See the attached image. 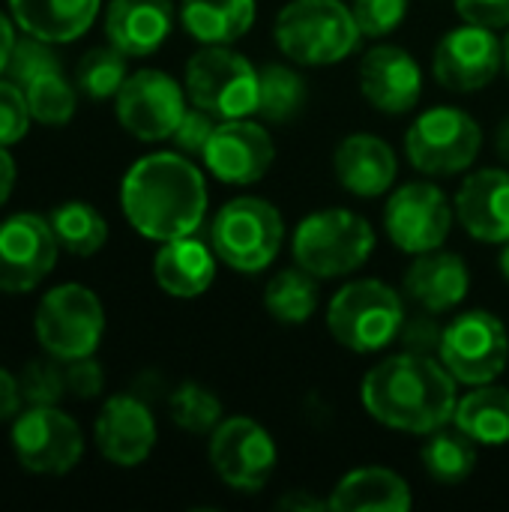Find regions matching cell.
<instances>
[{"mask_svg": "<svg viewBox=\"0 0 509 512\" xmlns=\"http://www.w3.org/2000/svg\"><path fill=\"white\" fill-rule=\"evenodd\" d=\"M126 222L147 240L189 237L207 216V183L186 153H150L120 183Z\"/></svg>", "mask_w": 509, "mask_h": 512, "instance_id": "obj_1", "label": "cell"}, {"mask_svg": "<svg viewBox=\"0 0 509 512\" xmlns=\"http://www.w3.org/2000/svg\"><path fill=\"white\" fill-rule=\"evenodd\" d=\"M456 384L441 360L402 351L369 369L360 399L375 423L408 435H432L453 423Z\"/></svg>", "mask_w": 509, "mask_h": 512, "instance_id": "obj_2", "label": "cell"}, {"mask_svg": "<svg viewBox=\"0 0 509 512\" xmlns=\"http://www.w3.org/2000/svg\"><path fill=\"white\" fill-rule=\"evenodd\" d=\"M279 51L297 66H333L363 39L351 6L342 0H291L273 24Z\"/></svg>", "mask_w": 509, "mask_h": 512, "instance_id": "obj_3", "label": "cell"}, {"mask_svg": "<svg viewBox=\"0 0 509 512\" xmlns=\"http://www.w3.org/2000/svg\"><path fill=\"white\" fill-rule=\"evenodd\" d=\"M294 264L315 279H339L360 270L375 252L369 219L354 210L330 207L309 213L291 237Z\"/></svg>", "mask_w": 509, "mask_h": 512, "instance_id": "obj_4", "label": "cell"}, {"mask_svg": "<svg viewBox=\"0 0 509 512\" xmlns=\"http://www.w3.org/2000/svg\"><path fill=\"white\" fill-rule=\"evenodd\" d=\"M405 315L408 312L396 288L381 279H357L333 294L327 306V330L342 348L354 354H375L396 342Z\"/></svg>", "mask_w": 509, "mask_h": 512, "instance_id": "obj_5", "label": "cell"}, {"mask_svg": "<svg viewBox=\"0 0 509 512\" xmlns=\"http://www.w3.org/2000/svg\"><path fill=\"white\" fill-rule=\"evenodd\" d=\"M285 243L282 213L264 198L228 201L210 225V246L222 264L237 273L267 270Z\"/></svg>", "mask_w": 509, "mask_h": 512, "instance_id": "obj_6", "label": "cell"}, {"mask_svg": "<svg viewBox=\"0 0 509 512\" xmlns=\"http://www.w3.org/2000/svg\"><path fill=\"white\" fill-rule=\"evenodd\" d=\"M186 96L216 120H237L258 111L261 72L228 45H204L186 63Z\"/></svg>", "mask_w": 509, "mask_h": 512, "instance_id": "obj_7", "label": "cell"}, {"mask_svg": "<svg viewBox=\"0 0 509 512\" xmlns=\"http://www.w3.org/2000/svg\"><path fill=\"white\" fill-rule=\"evenodd\" d=\"M33 333L42 351L60 363L93 357L105 333V309L90 288L66 282L39 300Z\"/></svg>", "mask_w": 509, "mask_h": 512, "instance_id": "obj_8", "label": "cell"}, {"mask_svg": "<svg viewBox=\"0 0 509 512\" xmlns=\"http://www.w3.org/2000/svg\"><path fill=\"white\" fill-rule=\"evenodd\" d=\"M480 147H483L480 123L468 111L450 105L423 111L405 135L408 162L429 177L468 171L477 162Z\"/></svg>", "mask_w": 509, "mask_h": 512, "instance_id": "obj_9", "label": "cell"}, {"mask_svg": "<svg viewBox=\"0 0 509 512\" xmlns=\"http://www.w3.org/2000/svg\"><path fill=\"white\" fill-rule=\"evenodd\" d=\"M438 360L459 384H492L509 363V333L504 321L483 309L453 318L444 327Z\"/></svg>", "mask_w": 509, "mask_h": 512, "instance_id": "obj_10", "label": "cell"}, {"mask_svg": "<svg viewBox=\"0 0 509 512\" xmlns=\"http://www.w3.org/2000/svg\"><path fill=\"white\" fill-rule=\"evenodd\" d=\"M12 450L24 471L42 477L69 474L84 456L78 423L57 405H27L12 423Z\"/></svg>", "mask_w": 509, "mask_h": 512, "instance_id": "obj_11", "label": "cell"}, {"mask_svg": "<svg viewBox=\"0 0 509 512\" xmlns=\"http://www.w3.org/2000/svg\"><path fill=\"white\" fill-rule=\"evenodd\" d=\"M456 204L429 180H411L399 186L384 207V228L396 249L405 255H423L441 249L453 231Z\"/></svg>", "mask_w": 509, "mask_h": 512, "instance_id": "obj_12", "label": "cell"}, {"mask_svg": "<svg viewBox=\"0 0 509 512\" xmlns=\"http://www.w3.org/2000/svg\"><path fill=\"white\" fill-rule=\"evenodd\" d=\"M279 462L273 435L252 417H228L210 432V465L237 492H261Z\"/></svg>", "mask_w": 509, "mask_h": 512, "instance_id": "obj_13", "label": "cell"}, {"mask_svg": "<svg viewBox=\"0 0 509 512\" xmlns=\"http://www.w3.org/2000/svg\"><path fill=\"white\" fill-rule=\"evenodd\" d=\"M186 87L162 69L132 72L114 96L120 126L138 141H165L186 114Z\"/></svg>", "mask_w": 509, "mask_h": 512, "instance_id": "obj_14", "label": "cell"}, {"mask_svg": "<svg viewBox=\"0 0 509 512\" xmlns=\"http://www.w3.org/2000/svg\"><path fill=\"white\" fill-rule=\"evenodd\" d=\"M60 243L48 219L36 213H15L0 222V291H33L57 264Z\"/></svg>", "mask_w": 509, "mask_h": 512, "instance_id": "obj_15", "label": "cell"}, {"mask_svg": "<svg viewBox=\"0 0 509 512\" xmlns=\"http://www.w3.org/2000/svg\"><path fill=\"white\" fill-rule=\"evenodd\" d=\"M504 66V42L480 24L456 27L444 33L435 48L432 72L441 87L453 93H477L489 87Z\"/></svg>", "mask_w": 509, "mask_h": 512, "instance_id": "obj_16", "label": "cell"}, {"mask_svg": "<svg viewBox=\"0 0 509 512\" xmlns=\"http://www.w3.org/2000/svg\"><path fill=\"white\" fill-rule=\"evenodd\" d=\"M201 159L216 180L231 186H252L270 171L276 144L261 123L237 117L216 123Z\"/></svg>", "mask_w": 509, "mask_h": 512, "instance_id": "obj_17", "label": "cell"}, {"mask_svg": "<svg viewBox=\"0 0 509 512\" xmlns=\"http://www.w3.org/2000/svg\"><path fill=\"white\" fill-rule=\"evenodd\" d=\"M360 93L381 114H408L423 96V72L399 45H375L360 60Z\"/></svg>", "mask_w": 509, "mask_h": 512, "instance_id": "obj_18", "label": "cell"}, {"mask_svg": "<svg viewBox=\"0 0 509 512\" xmlns=\"http://www.w3.org/2000/svg\"><path fill=\"white\" fill-rule=\"evenodd\" d=\"M93 438L105 462L117 468H138L156 447L153 411L138 396H111L96 417Z\"/></svg>", "mask_w": 509, "mask_h": 512, "instance_id": "obj_19", "label": "cell"}, {"mask_svg": "<svg viewBox=\"0 0 509 512\" xmlns=\"http://www.w3.org/2000/svg\"><path fill=\"white\" fill-rule=\"evenodd\" d=\"M456 216L462 228L480 243L509 240V171L483 168L465 177L456 195Z\"/></svg>", "mask_w": 509, "mask_h": 512, "instance_id": "obj_20", "label": "cell"}, {"mask_svg": "<svg viewBox=\"0 0 509 512\" xmlns=\"http://www.w3.org/2000/svg\"><path fill=\"white\" fill-rule=\"evenodd\" d=\"M333 171L345 192L357 198H381L396 183L399 159L384 138L354 132L339 141L333 153Z\"/></svg>", "mask_w": 509, "mask_h": 512, "instance_id": "obj_21", "label": "cell"}, {"mask_svg": "<svg viewBox=\"0 0 509 512\" xmlns=\"http://www.w3.org/2000/svg\"><path fill=\"white\" fill-rule=\"evenodd\" d=\"M471 291L468 264L447 249H432L414 255V264L405 270V297H411L420 309L444 315L465 303Z\"/></svg>", "mask_w": 509, "mask_h": 512, "instance_id": "obj_22", "label": "cell"}, {"mask_svg": "<svg viewBox=\"0 0 509 512\" xmlns=\"http://www.w3.org/2000/svg\"><path fill=\"white\" fill-rule=\"evenodd\" d=\"M174 27L171 0H111L105 9L108 42L126 57H147L165 45Z\"/></svg>", "mask_w": 509, "mask_h": 512, "instance_id": "obj_23", "label": "cell"}, {"mask_svg": "<svg viewBox=\"0 0 509 512\" xmlns=\"http://www.w3.org/2000/svg\"><path fill=\"white\" fill-rule=\"evenodd\" d=\"M153 276L165 294L195 300L216 279V252L195 234L168 240L153 258Z\"/></svg>", "mask_w": 509, "mask_h": 512, "instance_id": "obj_24", "label": "cell"}, {"mask_svg": "<svg viewBox=\"0 0 509 512\" xmlns=\"http://www.w3.org/2000/svg\"><path fill=\"white\" fill-rule=\"evenodd\" d=\"M102 0H9L15 24L51 45L75 42L90 30Z\"/></svg>", "mask_w": 509, "mask_h": 512, "instance_id": "obj_25", "label": "cell"}, {"mask_svg": "<svg viewBox=\"0 0 509 512\" xmlns=\"http://www.w3.org/2000/svg\"><path fill=\"white\" fill-rule=\"evenodd\" d=\"M330 510L342 512H402L411 510L414 498L408 483L390 468L348 471L330 492Z\"/></svg>", "mask_w": 509, "mask_h": 512, "instance_id": "obj_26", "label": "cell"}, {"mask_svg": "<svg viewBox=\"0 0 509 512\" xmlns=\"http://www.w3.org/2000/svg\"><path fill=\"white\" fill-rule=\"evenodd\" d=\"M258 15L255 0H183V30L201 45H234L243 39Z\"/></svg>", "mask_w": 509, "mask_h": 512, "instance_id": "obj_27", "label": "cell"}, {"mask_svg": "<svg viewBox=\"0 0 509 512\" xmlns=\"http://www.w3.org/2000/svg\"><path fill=\"white\" fill-rule=\"evenodd\" d=\"M453 426L462 429L477 447H504L509 444V390L507 387H474L459 399Z\"/></svg>", "mask_w": 509, "mask_h": 512, "instance_id": "obj_28", "label": "cell"}, {"mask_svg": "<svg viewBox=\"0 0 509 512\" xmlns=\"http://www.w3.org/2000/svg\"><path fill=\"white\" fill-rule=\"evenodd\" d=\"M48 225H51L60 249L69 252V255H78V258L96 255L108 240L105 216L87 201H63V204H57L48 213Z\"/></svg>", "mask_w": 509, "mask_h": 512, "instance_id": "obj_29", "label": "cell"}, {"mask_svg": "<svg viewBox=\"0 0 509 512\" xmlns=\"http://www.w3.org/2000/svg\"><path fill=\"white\" fill-rule=\"evenodd\" d=\"M264 309L285 327L306 324L318 309V279L303 267L279 270L264 288Z\"/></svg>", "mask_w": 509, "mask_h": 512, "instance_id": "obj_30", "label": "cell"}, {"mask_svg": "<svg viewBox=\"0 0 509 512\" xmlns=\"http://www.w3.org/2000/svg\"><path fill=\"white\" fill-rule=\"evenodd\" d=\"M258 72H261V93H258L255 114L267 123H288L300 117L309 99L306 78L285 63H267Z\"/></svg>", "mask_w": 509, "mask_h": 512, "instance_id": "obj_31", "label": "cell"}, {"mask_svg": "<svg viewBox=\"0 0 509 512\" xmlns=\"http://www.w3.org/2000/svg\"><path fill=\"white\" fill-rule=\"evenodd\" d=\"M423 468L432 480L456 486L477 468V444L462 429H438L423 444Z\"/></svg>", "mask_w": 509, "mask_h": 512, "instance_id": "obj_32", "label": "cell"}, {"mask_svg": "<svg viewBox=\"0 0 509 512\" xmlns=\"http://www.w3.org/2000/svg\"><path fill=\"white\" fill-rule=\"evenodd\" d=\"M129 78L126 69V54L117 45H102V48H90L75 69V81L78 90L87 99H114L123 87V81Z\"/></svg>", "mask_w": 509, "mask_h": 512, "instance_id": "obj_33", "label": "cell"}, {"mask_svg": "<svg viewBox=\"0 0 509 512\" xmlns=\"http://www.w3.org/2000/svg\"><path fill=\"white\" fill-rule=\"evenodd\" d=\"M24 96H27L30 117L36 123H42V126H63V123L72 120V114L78 108L75 87L66 81L63 69L33 78L24 87Z\"/></svg>", "mask_w": 509, "mask_h": 512, "instance_id": "obj_34", "label": "cell"}, {"mask_svg": "<svg viewBox=\"0 0 509 512\" xmlns=\"http://www.w3.org/2000/svg\"><path fill=\"white\" fill-rule=\"evenodd\" d=\"M168 411H171L174 426H180L189 435H210L225 420L219 396L195 381H186L171 393Z\"/></svg>", "mask_w": 509, "mask_h": 512, "instance_id": "obj_35", "label": "cell"}, {"mask_svg": "<svg viewBox=\"0 0 509 512\" xmlns=\"http://www.w3.org/2000/svg\"><path fill=\"white\" fill-rule=\"evenodd\" d=\"M60 69H63V63H60V57L54 54L51 42L36 39V36H24V39L15 42L12 57H9L3 75H6L9 81H15V84L24 90L33 78L48 75V72H60Z\"/></svg>", "mask_w": 509, "mask_h": 512, "instance_id": "obj_36", "label": "cell"}, {"mask_svg": "<svg viewBox=\"0 0 509 512\" xmlns=\"http://www.w3.org/2000/svg\"><path fill=\"white\" fill-rule=\"evenodd\" d=\"M21 396L27 405H57L63 399L66 387V369H60V360H33L24 366L21 378Z\"/></svg>", "mask_w": 509, "mask_h": 512, "instance_id": "obj_37", "label": "cell"}, {"mask_svg": "<svg viewBox=\"0 0 509 512\" xmlns=\"http://www.w3.org/2000/svg\"><path fill=\"white\" fill-rule=\"evenodd\" d=\"M441 339H444V327L438 324V315L429 312V309H420V306H417V312L405 315V321L399 327V336H396L402 351L420 354V357H438Z\"/></svg>", "mask_w": 509, "mask_h": 512, "instance_id": "obj_38", "label": "cell"}, {"mask_svg": "<svg viewBox=\"0 0 509 512\" xmlns=\"http://www.w3.org/2000/svg\"><path fill=\"white\" fill-rule=\"evenodd\" d=\"M357 27L369 39L390 36L408 15V0H354L351 6Z\"/></svg>", "mask_w": 509, "mask_h": 512, "instance_id": "obj_39", "label": "cell"}, {"mask_svg": "<svg viewBox=\"0 0 509 512\" xmlns=\"http://www.w3.org/2000/svg\"><path fill=\"white\" fill-rule=\"evenodd\" d=\"M27 96L15 81H0V147H12L27 135L30 126Z\"/></svg>", "mask_w": 509, "mask_h": 512, "instance_id": "obj_40", "label": "cell"}, {"mask_svg": "<svg viewBox=\"0 0 509 512\" xmlns=\"http://www.w3.org/2000/svg\"><path fill=\"white\" fill-rule=\"evenodd\" d=\"M213 129H216V117L210 111H204V108L195 105V108H186V114H183L180 126L174 129L171 141H174V147L180 153L201 156L204 147H207V141H210V135H213Z\"/></svg>", "mask_w": 509, "mask_h": 512, "instance_id": "obj_41", "label": "cell"}, {"mask_svg": "<svg viewBox=\"0 0 509 512\" xmlns=\"http://www.w3.org/2000/svg\"><path fill=\"white\" fill-rule=\"evenodd\" d=\"M66 387L78 399H96L105 387L102 366L93 357H81V360L66 363Z\"/></svg>", "mask_w": 509, "mask_h": 512, "instance_id": "obj_42", "label": "cell"}, {"mask_svg": "<svg viewBox=\"0 0 509 512\" xmlns=\"http://www.w3.org/2000/svg\"><path fill=\"white\" fill-rule=\"evenodd\" d=\"M456 12L468 24H480L489 30L509 27V0H456Z\"/></svg>", "mask_w": 509, "mask_h": 512, "instance_id": "obj_43", "label": "cell"}, {"mask_svg": "<svg viewBox=\"0 0 509 512\" xmlns=\"http://www.w3.org/2000/svg\"><path fill=\"white\" fill-rule=\"evenodd\" d=\"M21 402H24V396H21L18 378L0 366V423L18 417L21 414Z\"/></svg>", "mask_w": 509, "mask_h": 512, "instance_id": "obj_44", "label": "cell"}, {"mask_svg": "<svg viewBox=\"0 0 509 512\" xmlns=\"http://www.w3.org/2000/svg\"><path fill=\"white\" fill-rule=\"evenodd\" d=\"M279 507L291 512H315L330 510V501H321V498H315V495L306 492V489H294V492H288V495L279 498Z\"/></svg>", "mask_w": 509, "mask_h": 512, "instance_id": "obj_45", "label": "cell"}, {"mask_svg": "<svg viewBox=\"0 0 509 512\" xmlns=\"http://www.w3.org/2000/svg\"><path fill=\"white\" fill-rule=\"evenodd\" d=\"M15 177H18L15 159L6 153V147H0V207H3V204H6V198L12 195V189H15Z\"/></svg>", "mask_w": 509, "mask_h": 512, "instance_id": "obj_46", "label": "cell"}, {"mask_svg": "<svg viewBox=\"0 0 509 512\" xmlns=\"http://www.w3.org/2000/svg\"><path fill=\"white\" fill-rule=\"evenodd\" d=\"M15 27H12V21L0 12V75L6 72V63H9V57H12V48H15Z\"/></svg>", "mask_w": 509, "mask_h": 512, "instance_id": "obj_47", "label": "cell"}, {"mask_svg": "<svg viewBox=\"0 0 509 512\" xmlns=\"http://www.w3.org/2000/svg\"><path fill=\"white\" fill-rule=\"evenodd\" d=\"M495 147H498V156H501L504 162H509V117L501 123V129H498Z\"/></svg>", "mask_w": 509, "mask_h": 512, "instance_id": "obj_48", "label": "cell"}, {"mask_svg": "<svg viewBox=\"0 0 509 512\" xmlns=\"http://www.w3.org/2000/svg\"><path fill=\"white\" fill-rule=\"evenodd\" d=\"M498 267H501V276L509 282V240L504 243V249H501V255H498Z\"/></svg>", "mask_w": 509, "mask_h": 512, "instance_id": "obj_49", "label": "cell"}, {"mask_svg": "<svg viewBox=\"0 0 509 512\" xmlns=\"http://www.w3.org/2000/svg\"><path fill=\"white\" fill-rule=\"evenodd\" d=\"M504 66H507V75H509V33H507V39H504Z\"/></svg>", "mask_w": 509, "mask_h": 512, "instance_id": "obj_50", "label": "cell"}]
</instances>
